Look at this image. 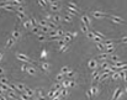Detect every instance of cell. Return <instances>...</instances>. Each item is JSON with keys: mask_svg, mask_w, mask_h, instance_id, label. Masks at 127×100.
Wrapping results in <instances>:
<instances>
[{"mask_svg": "<svg viewBox=\"0 0 127 100\" xmlns=\"http://www.w3.org/2000/svg\"><path fill=\"white\" fill-rule=\"evenodd\" d=\"M48 5H49V9H51V11H58L61 10L62 8V4L61 1H47Z\"/></svg>", "mask_w": 127, "mask_h": 100, "instance_id": "obj_1", "label": "cell"}, {"mask_svg": "<svg viewBox=\"0 0 127 100\" xmlns=\"http://www.w3.org/2000/svg\"><path fill=\"white\" fill-rule=\"evenodd\" d=\"M16 58H17L19 61H21V62H24V63H31L30 57H27V56H26V54H24V53L17 52V53H16Z\"/></svg>", "mask_w": 127, "mask_h": 100, "instance_id": "obj_2", "label": "cell"}, {"mask_svg": "<svg viewBox=\"0 0 127 100\" xmlns=\"http://www.w3.org/2000/svg\"><path fill=\"white\" fill-rule=\"evenodd\" d=\"M93 16L95 19H104V17H109V15L106 12H102V11H93Z\"/></svg>", "mask_w": 127, "mask_h": 100, "instance_id": "obj_3", "label": "cell"}, {"mask_svg": "<svg viewBox=\"0 0 127 100\" xmlns=\"http://www.w3.org/2000/svg\"><path fill=\"white\" fill-rule=\"evenodd\" d=\"M109 17H110V20L112 21V22H115V24H125V21H123L121 17H118V16H115V15H110Z\"/></svg>", "mask_w": 127, "mask_h": 100, "instance_id": "obj_4", "label": "cell"}, {"mask_svg": "<svg viewBox=\"0 0 127 100\" xmlns=\"http://www.w3.org/2000/svg\"><path fill=\"white\" fill-rule=\"evenodd\" d=\"M81 22H83V24H85V25H86L88 27H90V26H91L90 19H89V17H88L86 15H83V16H81Z\"/></svg>", "mask_w": 127, "mask_h": 100, "instance_id": "obj_5", "label": "cell"}, {"mask_svg": "<svg viewBox=\"0 0 127 100\" xmlns=\"http://www.w3.org/2000/svg\"><path fill=\"white\" fill-rule=\"evenodd\" d=\"M15 38H12V37H9L8 38V41H6V45H5V48H10L14 43H15Z\"/></svg>", "mask_w": 127, "mask_h": 100, "instance_id": "obj_6", "label": "cell"}, {"mask_svg": "<svg viewBox=\"0 0 127 100\" xmlns=\"http://www.w3.org/2000/svg\"><path fill=\"white\" fill-rule=\"evenodd\" d=\"M88 66H89V68L90 69H96V67H97V62L95 61V59H91V61H89V63H88Z\"/></svg>", "mask_w": 127, "mask_h": 100, "instance_id": "obj_7", "label": "cell"}, {"mask_svg": "<svg viewBox=\"0 0 127 100\" xmlns=\"http://www.w3.org/2000/svg\"><path fill=\"white\" fill-rule=\"evenodd\" d=\"M121 93H122L121 88H117V89L115 90V93H114V96H112V100H117V99L120 98V95H121Z\"/></svg>", "mask_w": 127, "mask_h": 100, "instance_id": "obj_8", "label": "cell"}, {"mask_svg": "<svg viewBox=\"0 0 127 100\" xmlns=\"http://www.w3.org/2000/svg\"><path fill=\"white\" fill-rule=\"evenodd\" d=\"M41 68L43 69L45 72H48L49 68H51V64H49L48 62H42V64H41Z\"/></svg>", "mask_w": 127, "mask_h": 100, "instance_id": "obj_9", "label": "cell"}, {"mask_svg": "<svg viewBox=\"0 0 127 100\" xmlns=\"http://www.w3.org/2000/svg\"><path fill=\"white\" fill-rule=\"evenodd\" d=\"M11 37H12V38H15V40H19V38H20V31H19V28H15V30L12 31Z\"/></svg>", "mask_w": 127, "mask_h": 100, "instance_id": "obj_10", "label": "cell"}, {"mask_svg": "<svg viewBox=\"0 0 127 100\" xmlns=\"http://www.w3.org/2000/svg\"><path fill=\"white\" fill-rule=\"evenodd\" d=\"M27 73H29L30 75H36V68H35V67H27Z\"/></svg>", "mask_w": 127, "mask_h": 100, "instance_id": "obj_11", "label": "cell"}, {"mask_svg": "<svg viewBox=\"0 0 127 100\" xmlns=\"http://www.w3.org/2000/svg\"><path fill=\"white\" fill-rule=\"evenodd\" d=\"M15 85H16V88L19 89V91H20V93H24V91H25V89H26V85L21 84V83H16Z\"/></svg>", "mask_w": 127, "mask_h": 100, "instance_id": "obj_12", "label": "cell"}, {"mask_svg": "<svg viewBox=\"0 0 127 100\" xmlns=\"http://www.w3.org/2000/svg\"><path fill=\"white\" fill-rule=\"evenodd\" d=\"M24 27H25V28H31V30L33 28V26H32V24H31L30 19H29V20H25V21H24Z\"/></svg>", "mask_w": 127, "mask_h": 100, "instance_id": "obj_13", "label": "cell"}, {"mask_svg": "<svg viewBox=\"0 0 127 100\" xmlns=\"http://www.w3.org/2000/svg\"><path fill=\"white\" fill-rule=\"evenodd\" d=\"M15 12H16L19 20H25V19H26V15H25L24 11H15Z\"/></svg>", "mask_w": 127, "mask_h": 100, "instance_id": "obj_14", "label": "cell"}, {"mask_svg": "<svg viewBox=\"0 0 127 100\" xmlns=\"http://www.w3.org/2000/svg\"><path fill=\"white\" fill-rule=\"evenodd\" d=\"M80 28H81V31H83L84 33H86V35H88V32H90V31H89V27H88L85 24H83V22H80Z\"/></svg>", "mask_w": 127, "mask_h": 100, "instance_id": "obj_15", "label": "cell"}, {"mask_svg": "<svg viewBox=\"0 0 127 100\" xmlns=\"http://www.w3.org/2000/svg\"><path fill=\"white\" fill-rule=\"evenodd\" d=\"M62 87L64 88V89H68V88H70V80H68V79H64L62 82Z\"/></svg>", "mask_w": 127, "mask_h": 100, "instance_id": "obj_16", "label": "cell"}, {"mask_svg": "<svg viewBox=\"0 0 127 100\" xmlns=\"http://www.w3.org/2000/svg\"><path fill=\"white\" fill-rule=\"evenodd\" d=\"M25 94H26V95H29L30 98H32L33 94H35V91H33L32 89H30V88H27V87H26V89H25Z\"/></svg>", "mask_w": 127, "mask_h": 100, "instance_id": "obj_17", "label": "cell"}, {"mask_svg": "<svg viewBox=\"0 0 127 100\" xmlns=\"http://www.w3.org/2000/svg\"><path fill=\"white\" fill-rule=\"evenodd\" d=\"M68 8H72V9H75V10H78V11H79L78 5H76L75 3H73V1H69V3H68Z\"/></svg>", "mask_w": 127, "mask_h": 100, "instance_id": "obj_18", "label": "cell"}, {"mask_svg": "<svg viewBox=\"0 0 127 100\" xmlns=\"http://www.w3.org/2000/svg\"><path fill=\"white\" fill-rule=\"evenodd\" d=\"M40 30H41V32H45V33H49V32H51V28L47 27V26H41Z\"/></svg>", "mask_w": 127, "mask_h": 100, "instance_id": "obj_19", "label": "cell"}, {"mask_svg": "<svg viewBox=\"0 0 127 100\" xmlns=\"http://www.w3.org/2000/svg\"><path fill=\"white\" fill-rule=\"evenodd\" d=\"M56 80L59 82V83H62L63 80H64V74H62V73L57 74V77H56Z\"/></svg>", "mask_w": 127, "mask_h": 100, "instance_id": "obj_20", "label": "cell"}, {"mask_svg": "<svg viewBox=\"0 0 127 100\" xmlns=\"http://www.w3.org/2000/svg\"><path fill=\"white\" fill-rule=\"evenodd\" d=\"M115 51V48H114V46H110V47H106V49H105V53H107V54H110L111 56V53Z\"/></svg>", "mask_w": 127, "mask_h": 100, "instance_id": "obj_21", "label": "cell"}, {"mask_svg": "<svg viewBox=\"0 0 127 100\" xmlns=\"http://www.w3.org/2000/svg\"><path fill=\"white\" fill-rule=\"evenodd\" d=\"M110 61L114 62V63H116V62H120V58H118L117 56H115V54H111V56H110Z\"/></svg>", "mask_w": 127, "mask_h": 100, "instance_id": "obj_22", "label": "cell"}, {"mask_svg": "<svg viewBox=\"0 0 127 100\" xmlns=\"http://www.w3.org/2000/svg\"><path fill=\"white\" fill-rule=\"evenodd\" d=\"M93 33L95 35V36H96V37H100V38L105 40V35H104V33H101V32H99V31H93Z\"/></svg>", "mask_w": 127, "mask_h": 100, "instance_id": "obj_23", "label": "cell"}, {"mask_svg": "<svg viewBox=\"0 0 127 100\" xmlns=\"http://www.w3.org/2000/svg\"><path fill=\"white\" fill-rule=\"evenodd\" d=\"M62 20H63V17H62V16H59V15H54V16H53V19H52L53 22H59V21H62Z\"/></svg>", "mask_w": 127, "mask_h": 100, "instance_id": "obj_24", "label": "cell"}, {"mask_svg": "<svg viewBox=\"0 0 127 100\" xmlns=\"http://www.w3.org/2000/svg\"><path fill=\"white\" fill-rule=\"evenodd\" d=\"M120 77H121V75H120V73H118V72H114V73L111 74V78H112V79H114V80L118 79Z\"/></svg>", "mask_w": 127, "mask_h": 100, "instance_id": "obj_25", "label": "cell"}, {"mask_svg": "<svg viewBox=\"0 0 127 100\" xmlns=\"http://www.w3.org/2000/svg\"><path fill=\"white\" fill-rule=\"evenodd\" d=\"M90 91H91V94H93V95H97V93H99V90H97L96 87H91V88H90Z\"/></svg>", "mask_w": 127, "mask_h": 100, "instance_id": "obj_26", "label": "cell"}, {"mask_svg": "<svg viewBox=\"0 0 127 100\" xmlns=\"http://www.w3.org/2000/svg\"><path fill=\"white\" fill-rule=\"evenodd\" d=\"M37 95H38V99L46 100V99H45V95H43V91H42V90H37Z\"/></svg>", "mask_w": 127, "mask_h": 100, "instance_id": "obj_27", "label": "cell"}, {"mask_svg": "<svg viewBox=\"0 0 127 100\" xmlns=\"http://www.w3.org/2000/svg\"><path fill=\"white\" fill-rule=\"evenodd\" d=\"M68 94H69L68 89H64V88H63V89H62V98H66V96H68Z\"/></svg>", "mask_w": 127, "mask_h": 100, "instance_id": "obj_28", "label": "cell"}, {"mask_svg": "<svg viewBox=\"0 0 127 100\" xmlns=\"http://www.w3.org/2000/svg\"><path fill=\"white\" fill-rule=\"evenodd\" d=\"M69 70H70V69H69L68 67H62V69H61V73H62V74H67V73L69 72Z\"/></svg>", "mask_w": 127, "mask_h": 100, "instance_id": "obj_29", "label": "cell"}, {"mask_svg": "<svg viewBox=\"0 0 127 100\" xmlns=\"http://www.w3.org/2000/svg\"><path fill=\"white\" fill-rule=\"evenodd\" d=\"M37 3H38L40 6H42V8H46V6L48 5V3H47V1H43V0H40V1H37Z\"/></svg>", "mask_w": 127, "mask_h": 100, "instance_id": "obj_30", "label": "cell"}, {"mask_svg": "<svg viewBox=\"0 0 127 100\" xmlns=\"http://www.w3.org/2000/svg\"><path fill=\"white\" fill-rule=\"evenodd\" d=\"M32 32L36 33V35H41V33H42L41 30H40V27H33V28H32Z\"/></svg>", "mask_w": 127, "mask_h": 100, "instance_id": "obj_31", "label": "cell"}, {"mask_svg": "<svg viewBox=\"0 0 127 100\" xmlns=\"http://www.w3.org/2000/svg\"><path fill=\"white\" fill-rule=\"evenodd\" d=\"M63 20H64L66 22H72V16L66 15V16H63Z\"/></svg>", "mask_w": 127, "mask_h": 100, "instance_id": "obj_32", "label": "cell"}, {"mask_svg": "<svg viewBox=\"0 0 127 100\" xmlns=\"http://www.w3.org/2000/svg\"><path fill=\"white\" fill-rule=\"evenodd\" d=\"M0 84H9V82H8V79H6L5 77H1L0 78Z\"/></svg>", "mask_w": 127, "mask_h": 100, "instance_id": "obj_33", "label": "cell"}, {"mask_svg": "<svg viewBox=\"0 0 127 100\" xmlns=\"http://www.w3.org/2000/svg\"><path fill=\"white\" fill-rule=\"evenodd\" d=\"M46 57H47V51H46V49H42V52H41V58H46Z\"/></svg>", "mask_w": 127, "mask_h": 100, "instance_id": "obj_34", "label": "cell"}, {"mask_svg": "<svg viewBox=\"0 0 127 100\" xmlns=\"http://www.w3.org/2000/svg\"><path fill=\"white\" fill-rule=\"evenodd\" d=\"M68 47H69V46H68V43H67V45H64L63 47H61V48H59V51H61V52H66L67 49H68Z\"/></svg>", "mask_w": 127, "mask_h": 100, "instance_id": "obj_35", "label": "cell"}, {"mask_svg": "<svg viewBox=\"0 0 127 100\" xmlns=\"http://www.w3.org/2000/svg\"><path fill=\"white\" fill-rule=\"evenodd\" d=\"M66 75H67L68 78H73V77H74V72H73V70H69V72H68Z\"/></svg>", "mask_w": 127, "mask_h": 100, "instance_id": "obj_36", "label": "cell"}, {"mask_svg": "<svg viewBox=\"0 0 127 100\" xmlns=\"http://www.w3.org/2000/svg\"><path fill=\"white\" fill-rule=\"evenodd\" d=\"M86 36H88V37H89L90 40H94V37H95V35H94L93 32H91V31H90V32H88V35H86Z\"/></svg>", "mask_w": 127, "mask_h": 100, "instance_id": "obj_37", "label": "cell"}, {"mask_svg": "<svg viewBox=\"0 0 127 100\" xmlns=\"http://www.w3.org/2000/svg\"><path fill=\"white\" fill-rule=\"evenodd\" d=\"M21 70H22V72H27V66H26L25 63L22 64V66H21Z\"/></svg>", "mask_w": 127, "mask_h": 100, "instance_id": "obj_38", "label": "cell"}, {"mask_svg": "<svg viewBox=\"0 0 127 100\" xmlns=\"http://www.w3.org/2000/svg\"><path fill=\"white\" fill-rule=\"evenodd\" d=\"M38 40H40V41H45V40H46V36L41 33V35H38Z\"/></svg>", "mask_w": 127, "mask_h": 100, "instance_id": "obj_39", "label": "cell"}, {"mask_svg": "<svg viewBox=\"0 0 127 100\" xmlns=\"http://www.w3.org/2000/svg\"><path fill=\"white\" fill-rule=\"evenodd\" d=\"M76 87V83L74 80H70V88H75Z\"/></svg>", "mask_w": 127, "mask_h": 100, "instance_id": "obj_40", "label": "cell"}, {"mask_svg": "<svg viewBox=\"0 0 127 100\" xmlns=\"http://www.w3.org/2000/svg\"><path fill=\"white\" fill-rule=\"evenodd\" d=\"M86 96H88V99H91V96H93V94H91V91H90V90L86 91Z\"/></svg>", "mask_w": 127, "mask_h": 100, "instance_id": "obj_41", "label": "cell"}, {"mask_svg": "<svg viewBox=\"0 0 127 100\" xmlns=\"http://www.w3.org/2000/svg\"><path fill=\"white\" fill-rule=\"evenodd\" d=\"M121 42H122V43H126V42H127V37H123V38L121 40Z\"/></svg>", "mask_w": 127, "mask_h": 100, "instance_id": "obj_42", "label": "cell"}, {"mask_svg": "<svg viewBox=\"0 0 127 100\" xmlns=\"http://www.w3.org/2000/svg\"><path fill=\"white\" fill-rule=\"evenodd\" d=\"M1 74H4V68L0 67V75H1Z\"/></svg>", "mask_w": 127, "mask_h": 100, "instance_id": "obj_43", "label": "cell"}, {"mask_svg": "<svg viewBox=\"0 0 127 100\" xmlns=\"http://www.w3.org/2000/svg\"><path fill=\"white\" fill-rule=\"evenodd\" d=\"M3 57H4V52H0V61H1Z\"/></svg>", "mask_w": 127, "mask_h": 100, "instance_id": "obj_44", "label": "cell"}, {"mask_svg": "<svg viewBox=\"0 0 127 100\" xmlns=\"http://www.w3.org/2000/svg\"><path fill=\"white\" fill-rule=\"evenodd\" d=\"M3 93H4V90H1V89H0V96H3Z\"/></svg>", "mask_w": 127, "mask_h": 100, "instance_id": "obj_45", "label": "cell"}, {"mask_svg": "<svg viewBox=\"0 0 127 100\" xmlns=\"http://www.w3.org/2000/svg\"><path fill=\"white\" fill-rule=\"evenodd\" d=\"M0 100H6V99H5V96L3 95V96H0Z\"/></svg>", "mask_w": 127, "mask_h": 100, "instance_id": "obj_46", "label": "cell"}, {"mask_svg": "<svg viewBox=\"0 0 127 100\" xmlns=\"http://www.w3.org/2000/svg\"><path fill=\"white\" fill-rule=\"evenodd\" d=\"M52 100H61V98H54V99H52Z\"/></svg>", "mask_w": 127, "mask_h": 100, "instance_id": "obj_47", "label": "cell"}, {"mask_svg": "<svg viewBox=\"0 0 127 100\" xmlns=\"http://www.w3.org/2000/svg\"><path fill=\"white\" fill-rule=\"evenodd\" d=\"M36 100H42V99H38V98H37V99H36Z\"/></svg>", "mask_w": 127, "mask_h": 100, "instance_id": "obj_48", "label": "cell"}]
</instances>
